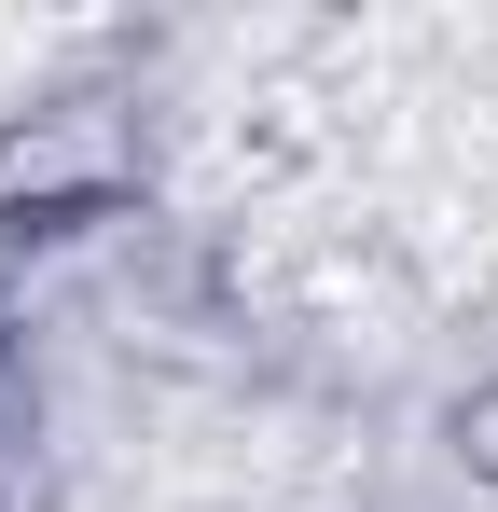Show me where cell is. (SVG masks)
I'll list each match as a JSON object with an SVG mask.
<instances>
[{
	"label": "cell",
	"instance_id": "1",
	"mask_svg": "<svg viewBox=\"0 0 498 512\" xmlns=\"http://www.w3.org/2000/svg\"><path fill=\"white\" fill-rule=\"evenodd\" d=\"M471 457H485V471H498V388H485V402H471Z\"/></svg>",
	"mask_w": 498,
	"mask_h": 512
}]
</instances>
